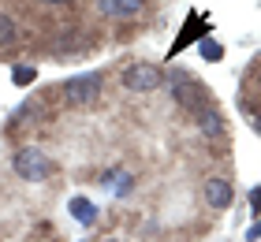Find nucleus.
<instances>
[{
  "label": "nucleus",
  "instance_id": "obj_14",
  "mask_svg": "<svg viewBox=\"0 0 261 242\" xmlns=\"http://www.w3.org/2000/svg\"><path fill=\"white\" fill-rule=\"evenodd\" d=\"M250 205H254V212H261V186L250 190Z\"/></svg>",
  "mask_w": 261,
  "mask_h": 242
},
{
  "label": "nucleus",
  "instance_id": "obj_7",
  "mask_svg": "<svg viewBox=\"0 0 261 242\" xmlns=\"http://www.w3.org/2000/svg\"><path fill=\"white\" fill-rule=\"evenodd\" d=\"M205 26H209V22L201 19V15H187V22H183V30H179V38H175V41H172V48H168V56H179V52H183V48L191 45L194 38H201L198 30H205Z\"/></svg>",
  "mask_w": 261,
  "mask_h": 242
},
{
  "label": "nucleus",
  "instance_id": "obj_1",
  "mask_svg": "<svg viewBox=\"0 0 261 242\" xmlns=\"http://www.w3.org/2000/svg\"><path fill=\"white\" fill-rule=\"evenodd\" d=\"M172 93H175V104L187 108V112H201V108H209V90L201 86L198 78L191 75H183V71H175L172 75Z\"/></svg>",
  "mask_w": 261,
  "mask_h": 242
},
{
  "label": "nucleus",
  "instance_id": "obj_12",
  "mask_svg": "<svg viewBox=\"0 0 261 242\" xmlns=\"http://www.w3.org/2000/svg\"><path fill=\"white\" fill-rule=\"evenodd\" d=\"M198 52H201V56H205L209 64H213V60H220V56H224V48H220L217 41H213V38H205V41L198 45Z\"/></svg>",
  "mask_w": 261,
  "mask_h": 242
},
{
  "label": "nucleus",
  "instance_id": "obj_16",
  "mask_svg": "<svg viewBox=\"0 0 261 242\" xmlns=\"http://www.w3.org/2000/svg\"><path fill=\"white\" fill-rule=\"evenodd\" d=\"M41 4H71V0H41Z\"/></svg>",
  "mask_w": 261,
  "mask_h": 242
},
{
  "label": "nucleus",
  "instance_id": "obj_17",
  "mask_svg": "<svg viewBox=\"0 0 261 242\" xmlns=\"http://www.w3.org/2000/svg\"><path fill=\"white\" fill-rule=\"evenodd\" d=\"M254 127H257V130H261V112H257V116H254Z\"/></svg>",
  "mask_w": 261,
  "mask_h": 242
},
{
  "label": "nucleus",
  "instance_id": "obj_4",
  "mask_svg": "<svg viewBox=\"0 0 261 242\" xmlns=\"http://www.w3.org/2000/svg\"><path fill=\"white\" fill-rule=\"evenodd\" d=\"M161 82H164V75L153 64H127V71H123V86L130 93H153V90H161Z\"/></svg>",
  "mask_w": 261,
  "mask_h": 242
},
{
  "label": "nucleus",
  "instance_id": "obj_15",
  "mask_svg": "<svg viewBox=\"0 0 261 242\" xmlns=\"http://www.w3.org/2000/svg\"><path fill=\"white\" fill-rule=\"evenodd\" d=\"M246 238H250V242H257V238H261V224H254L250 231H246Z\"/></svg>",
  "mask_w": 261,
  "mask_h": 242
},
{
  "label": "nucleus",
  "instance_id": "obj_10",
  "mask_svg": "<svg viewBox=\"0 0 261 242\" xmlns=\"http://www.w3.org/2000/svg\"><path fill=\"white\" fill-rule=\"evenodd\" d=\"M15 34H19V26L11 22V15H4V11H0V48L15 41Z\"/></svg>",
  "mask_w": 261,
  "mask_h": 242
},
{
  "label": "nucleus",
  "instance_id": "obj_9",
  "mask_svg": "<svg viewBox=\"0 0 261 242\" xmlns=\"http://www.w3.org/2000/svg\"><path fill=\"white\" fill-rule=\"evenodd\" d=\"M71 216H75L79 224H86V227L97 224V209H93L86 198H71Z\"/></svg>",
  "mask_w": 261,
  "mask_h": 242
},
{
  "label": "nucleus",
  "instance_id": "obj_2",
  "mask_svg": "<svg viewBox=\"0 0 261 242\" xmlns=\"http://www.w3.org/2000/svg\"><path fill=\"white\" fill-rule=\"evenodd\" d=\"M101 93H105V75H101V71H90V75H79V78L64 82V101L75 104V108L93 104Z\"/></svg>",
  "mask_w": 261,
  "mask_h": 242
},
{
  "label": "nucleus",
  "instance_id": "obj_8",
  "mask_svg": "<svg viewBox=\"0 0 261 242\" xmlns=\"http://www.w3.org/2000/svg\"><path fill=\"white\" fill-rule=\"evenodd\" d=\"M97 11L105 19H130L142 11V0H97Z\"/></svg>",
  "mask_w": 261,
  "mask_h": 242
},
{
  "label": "nucleus",
  "instance_id": "obj_6",
  "mask_svg": "<svg viewBox=\"0 0 261 242\" xmlns=\"http://www.w3.org/2000/svg\"><path fill=\"white\" fill-rule=\"evenodd\" d=\"M194 119H198V130H201L205 138H224V135H228V123H224V116H220L213 104H209V108H201Z\"/></svg>",
  "mask_w": 261,
  "mask_h": 242
},
{
  "label": "nucleus",
  "instance_id": "obj_13",
  "mask_svg": "<svg viewBox=\"0 0 261 242\" xmlns=\"http://www.w3.org/2000/svg\"><path fill=\"white\" fill-rule=\"evenodd\" d=\"M34 78H38L34 67H15V71H11V82H15V86H30Z\"/></svg>",
  "mask_w": 261,
  "mask_h": 242
},
{
  "label": "nucleus",
  "instance_id": "obj_5",
  "mask_svg": "<svg viewBox=\"0 0 261 242\" xmlns=\"http://www.w3.org/2000/svg\"><path fill=\"white\" fill-rule=\"evenodd\" d=\"M205 201L213 205V209H228V205L235 201V190L228 179H220V175H213L209 183H205Z\"/></svg>",
  "mask_w": 261,
  "mask_h": 242
},
{
  "label": "nucleus",
  "instance_id": "obj_3",
  "mask_svg": "<svg viewBox=\"0 0 261 242\" xmlns=\"http://www.w3.org/2000/svg\"><path fill=\"white\" fill-rule=\"evenodd\" d=\"M11 168L27 179V183H41V179H49V156L41 149H19L11 156Z\"/></svg>",
  "mask_w": 261,
  "mask_h": 242
},
{
  "label": "nucleus",
  "instance_id": "obj_11",
  "mask_svg": "<svg viewBox=\"0 0 261 242\" xmlns=\"http://www.w3.org/2000/svg\"><path fill=\"white\" fill-rule=\"evenodd\" d=\"M109 183H112L116 194H127V190H130V175H127V172H112V175H105L101 186H109Z\"/></svg>",
  "mask_w": 261,
  "mask_h": 242
}]
</instances>
